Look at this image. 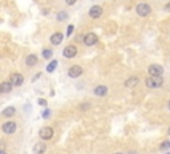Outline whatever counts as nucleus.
<instances>
[{
    "mask_svg": "<svg viewBox=\"0 0 170 154\" xmlns=\"http://www.w3.org/2000/svg\"><path fill=\"white\" fill-rule=\"evenodd\" d=\"M145 82H146V86H148V88L157 89L164 84V77H162V76H151V77H148V79H146Z\"/></svg>",
    "mask_w": 170,
    "mask_h": 154,
    "instance_id": "nucleus-1",
    "label": "nucleus"
},
{
    "mask_svg": "<svg viewBox=\"0 0 170 154\" xmlns=\"http://www.w3.org/2000/svg\"><path fill=\"white\" fill-rule=\"evenodd\" d=\"M135 12L138 13L141 17H145V16H148L151 12V7L146 3H140L137 6V8H135Z\"/></svg>",
    "mask_w": 170,
    "mask_h": 154,
    "instance_id": "nucleus-2",
    "label": "nucleus"
},
{
    "mask_svg": "<svg viewBox=\"0 0 170 154\" xmlns=\"http://www.w3.org/2000/svg\"><path fill=\"white\" fill-rule=\"evenodd\" d=\"M148 72L150 76H162V73H164V66L160 65V64H151V65H149Z\"/></svg>",
    "mask_w": 170,
    "mask_h": 154,
    "instance_id": "nucleus-3",
    "label": "nucleus"
},
{
    "mask_svg": "<svg viewBox=\"0 0 170 154\" xmlns=\"http://www.w3.org/2000/svg\"><path fill=\"white\" fill-rule=\"evenodd\" d=\"M88 13L92 19H100L101 16H102V13H104V11H102V8L100 6H92Z\"/></svg>",
    "mask_w": 170,
    "mask_h": 154,
    "instance_id": "nucleus-4",
    "label": "nucleus"
},
{
    "mask_svg": "<svg viewBox=\"0 0 170 154\" xmlns=\"http://www.w3.org/2000/svg\"><path fill=\"white\" fill-rule=\"evenodd\" d=\"M81 75H82V68L80 65H72L69 68V70H68V76L70 79H77Z\"/></svg>",
    "mask_w": 170,
    "mask_h": 154,
    "instance_id": "nucleus-5",
    "label": "nucleus"
},
{
    "mask_svg": "<svg viewBox=\"0 0 170 154\" xmlns=\"http://www.w3.org/2000/svg\"><path fill=\"white\" fill-rule=\"evenodd\" d=\"M1 130H3L6 134H13L16 132V124L13 121H7L3 124L1 126Z\"/></svg>",
    "mask_w": 170,
    "mask_h": 154,
    "instance_id": "nucleus-6",
    "label": "nucleus"
},
{
    "mask_svg": "<svg viewBox=\"0 0 170 154\" xmlns=\"http://www.w3.org/2000/svg\"><path fill=\"white\" fill-rule=\"evenodd\" d=\"M39 135H40L41 139H50L52 137H53V129H52V128H49V126H45V128L40 129Z\"/></svg>",
    "mask_w": 170,
    "mask_h": 154,
    "instance_id": "nucleus-7",
    "label": "nucleus"
},
{
    "mask_svg": "<svg viewBox=\"0 0 170 154\" xmlns=\"http://www.w3.org/2000/svg\"><path fill=\"white\" fill-rule=\"evenodd\" d=\"M63 55L66 57V59H73V57L77 55V48L75 45H68V47L64 48Z\"/></svg>",
    "mask_w": 170,
    "mask_h": 154,
    "instance_id": "nucleus-8",
    "label": "nucleus"
},
{
    "mask_svg": "<svg viewBox=\"0 0 170 154\" xmlns=\"http://www.w3.org/2000/svg\"><path fill=\"white\" fill-rule=\"evenodd\" d=\"M84 43H85V45H88V47L95 45L96 43H97V36H96V33H93V32L86 33V35H85V37H84Z\"/></svg>",
    "mask_w": 170,
    "mask_h": 154,
    "instance_id": "nucleus-9",
    "label": "nucleus"
},
{
    "mask_svg": "<svg viewBox=\"0 0 170 154\" xmlns=\"http://www.w3.org/2000/svg\"><path fill=\"white\" fill-rule=\"evenodd\" d=\"M11 82H12L15 86H20V85L24 82V76L20 75V73H13V75H11Z\"/></svg>",
    "mask_w": 170,
    "mask_h": 154,
    "instance_id": "nucleus-10",
    "label": "nucleus"
},
{
    "mask_svg": "<svg viewBox=\"0 0 170 154\" xmlns=\"http://www.w3.org/2000/svg\"><path fill=\"white\" fill-rule=\"evenodd\" d=\"M64 39V35L61 33V32H56V33H53V35L50 36V43L53 45H59L63 41Z\"/></svg>",
    "mask_w": 170,
    "mask_h": 154,
    "instance_id": "nucleus-11",
    "label": "nucleus"
},
{
    "mask_svg": "<svg viewBox=\"0 0 170 154\" xmlns=\"http://www.w3.org/2000/svg\"><path fill=\"white\" fill-rule=\"evenodd\" d=\"M138 82H140L138 77H137V76H132V77H129V79L125 81V86L126 88H134Z\"/></svg>",
    "mask_w": 170,
    "mask_h": 154,
    "instance_id": "nucleus-12",
    "label": "nucleus"
},
{
    "mask_svg": "<svg viewBox=\"0 0 170 154\" xmlns=\"http://www.w3.org/2000/svg\"><path fill=\"white\" fill-rule=\"evenodd\" d=\"M93 93H95L96 96L102 97V96H105L108 93V86H105V85H98V86H96V88H95Z\"/></svg>",
    "mask_w": 170,
    "mask_h": 154,
    "instance_id": "nucleus-13",
    "label": "nucleus"
},
{
    "mask_svg": "<svg viewBox=\"0 0 170 154\" xmlns=\"http://www.w3.org/2000/svg\"><path fill=\"white\" fill-rule=\"evenodd\" d=\"M45 150H47V146H45L44 142H37V144L35 145V148H33L35 154H44Z\"/></svg>",
    "mask_w": 170,
    "mask_h": 154,
    "instance_id": "nucleus-14",
    "label": "nucleus"
},
{
    "mask_svg": "<svg viewBox=\"0 0 170 154\" xmlns=\"http://www.w3.org/2000/svg\"><path fill=\"white\" fill-rule=\"evenodd\" d=\"M12 82L11 81H3L1 84H0V92L1 93H8V92H11V89H12Z\"/></svg>",
    "mask_w": 170,
    "mask_h": 154,
    "instance_id": "nucleus-15",
    "label": "nucleus"
},
{
    "mask_svg": "<svg viewBox=\"0 0 170 154\" xmlns=\"http://www.w3.org/2000/svg\"><path fill=\"white\" fill-rule=\"evenodd\" d=\"M25 64L28 66H33L37 64V56L36 55H29L28 57H27V60H25Z\"/></svg>",
    "mask_w": 170,
    "mask_h": 154,
    "instance_id": "nucleus-16",
    "label": "nucleus"
},
{
    "mask_svg": "<svg viewBox=\"0 0 170 154\" xmlns=\"http://www.w3.org/2000/svg\"><path fill=\"white\" fill-rule=\"evenodd\" d=\"M15 113H16V109L13 106H8V108H6V109L3 110V116L4 117H12Z\"/></svg>",
    "mask_w": 170,
    "mask_h": 154,
    "instance_id": "nucleus-17",
    "label": "nucleus"
},
{
    "mask_svg": "<svg viewBox=\"0 0 170 154\" xmlns=\"http://www.w3.org/2000/svg\"><path fill=\"white\" fill-rule=\"evenodd\" d=\"M56 66H57V61L56 60H53V61H50L49 65L47 66V72H53L55 69H56Z\"/></svg>",
    "mask_w": 170,
    "mask_h": 154,
    "instance_id": "nucleus-18",
    "label": "nucleus"
},
{
    "mask_svg": "<svg viewBox=\"0 0 170 154\" xmlns=\"http://www.w3.org/2000/svg\"><path fill=\"white\" fill-rule=\"evenodd\" d=\"M57 19L60 20V21L66 20V19H68V13H66L65 11H61V12H59V15H57Z\"/></svg>",
    "mask_w": 170,
    "mask_h": 154,
    "instance_id": "nucleus-19",
    "label": "nucleus"
},
{
    "mask_svg": "<svg viewBox=\"0 0 170 154\" xmlns=\"http://www.w3.org/2000/svg\"><path fill=\"white\" fill-rule=\"evenodd\" d=\"M160 149L161 150H167V149H170V141H164L160 145Z\"/></svg>",
    "mask_w": 170,
    "mask_h": 154,
    "instance_id": "nucleus-20",
    "label": "nucleus"
},
{
    "mask_svg": "<svg viewBox=\"0 0 170 154\" xmlns=\"http://www.w3.org/2000/svg\"><path fill=\"white\" fill-rule=\"evenodd\" d=\"M50 56H52V50L50 49H44L43 50V57H44V59H49Z\"/></svg>",
    "mask_w": 170,
    "mask_h": 154,
    "instance_id": "nucleus-21",
    "label": "nucleus"
},
{
    "mask_svg": "<svg viewBox=\"0 0 170 154\" xmlns=\"http://www.w3.org/2000/svg\"><path fill=\"white\" fill-rule=\"evenodd\" d=\"M65 1H66V4H68V6H73L77 0H65Z\"/></svg>",
    "mask_w": 170,
    "mask_h": 154,
    "instance_id": "nucleus-22",
    "label": "nucleus"
},
{
    "mask_svg": "<svg viewBox=\"0 0 170 154\" xmlns=\"http://www.w3.org/2000/svg\"><path fill=\"white\" fill-rule=\"evenodd\" d=\"M72 31H73V25H69V27H68V36H70Z\"/></svg>",
    "mask_w": 170,
    "mask_h": 154,
    "instance_id": "nucleus-23",
    "label": "nucleus"
},
{
    "mask_svg": "<svg viewBox=\"0 0 170 154\" xmlns=\"http://www.w3.org/2000/svg\"><path fill=\"white\" fill-rule=\"evenodd\" d=\"M39 104H40V105H45V104H47V101H45V100H39Z\"/></svg>",
    "mask_w": 170,
    "mask_h": 154,
    "instance_id": "nucleus-24",
    "label": "nucleus"
},
{
    "mask_svg": "<svg viewBox=\"0 0 170 154\" xmlns=\"http://www.w3.org/2000/svg\"><path fill=\"white\" fill-rule=\"evenodd\" d=\"M165 10L170 11V1H169V3H166V6H165Z\"/></svg>",
    "mask_w": 170,
    "mask_h": 154,
    "instance_id": "nucleus-25",
    "label": "nucleus"
},
{
    "mask_svg": "<svg viewBox=\"0 0 170 154\" xmlns=\"http://www.w3.org/2000/svg\"><path fill=\"white\" fill-rule=\"evenodd\" d=\"M0 154H7V153H6L4 150H1V151H0Z\"/></svg>",
    "mask_w": 170,
    "mask_h": 154,
    "instance_id": "nucleus-26",
    "label": "nucleus"
},
{
    "mask_svg": "<svg viewBox=\"0 0 170 154\" xmlns=\"http://www.w3.org/2000/svg\"><path fill=\"white\" fill-rule=\"evenodd\" d=\"M167 132H169V134H170V126H169V130H167Z\"/></svg>",
    "mask_w": 170,
    "mask_h": 154,
    "instance_id": "nucleus-27",
    "label": "nucleus"
},
{
    "mask_svg": "<svg viewBox=\"0 0 170 154\" xmlns=\"http://www.w3.org/2000/svg\"><path fill=\"white\" fill-rule=\"evenodd\" d=\"M169 109H170V101H169Z\"/></svg>",
    "mask_w": 170,
    "mask_h": 154,
    "instance_id": "nucleus-28",
    "label": "nucleus"
},
{
    "mask_svg": "<svg viewBox=\"0 0 170 154\" xmlns=\"http://www.w3.org/2000/svg\"><path fill=\"white\" fill-rule=\"evenodd\" d=\"M116 154H122V153H116Z\"/></svg>",
    "mask_w": 170,
    "mask_h": 154,
    "instance_id": "nucleus-29",
    "label": "nucleus"
}]
</instances>
